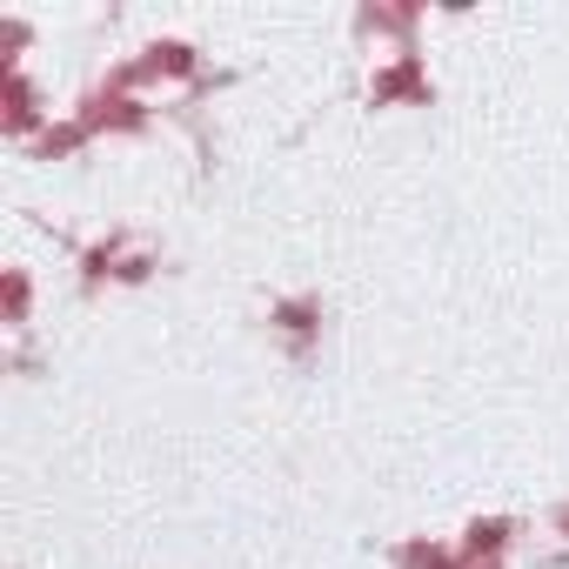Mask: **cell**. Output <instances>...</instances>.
<instances>
[{"label":"cell","mask_w":569,"mask_h":569,"mask_svg":"<svg viewBox=\"0 0 569 569\" xmlns=\"http://www.w3.org/2000/svg\"><path fill=\"white\" fill-rule=\"evenodd\" d=\"M8 322H28V274H8Z\"/></svg>","instance_id":"6"},{"label":"cell","mask_w":569,"mask_h":569,"mask_svg":"<svg viewBox=\"0 0 569 569\" xmlns=\"http://www.w3.org/2000/svg\"><path fill=\"white\" fill-rule=\"evenodd\" d=\"M429 81H422V68L416 61H396V68H382L376 74V94H422Z\"/></svg>","instance_id":"4"},{"label":"cell","mask_w":569,"mask_h":569,"mask_svg":"<svg viewBox=\"0 0 569 569\" xmlns=\"http://www.w3.org/2000/svg\"><path fill=\"white\" fill-rule=\"evenodd\" d=\"M502 549H509V522H469V542H462L469 562H496Z\"/></svg>","instance_id":"3"},{"label":"cell","mask_w":569,"mask_h":569,"mask_svg":"<svg viewBox=\"0 0 569 569\" xmlns=\"http://www.w3.org/2000/svg\"><path fill=\"white\" fill-rule=\"evenodd\" d=\"M34 121H41V94L21 68H8V134H28Z\"/></svg>","instance_id":"2"},{"label":"cell","mask_w":569,"mask_h":569,"mask_svg":"<svg viewBox=\"0 0 569 569\" xmlns=\"http://www.w3.org/2000/svg\"><path fill=\"white\" fill-rule=\"evenodd\" d=\"M402 569H456V556H442V549H422V542H409V549H402Z\"/></svg>","instance_id":"5"},{"label":"cell","mask_w":569,"mask_h":569,"mask_svg":"<svg viewBox=\"0 0 569 569\" xmlns=\"http://www.w3.org/2000/svg\"><path fill=\"white\" fill-rule=\"evenodd\" d=\"M141 121H148V108H141L134 94H108V88H101V94L81 101V128H88V134H101V128H141Z\"/></svg>","instance_id":"1"}]
</instances>
